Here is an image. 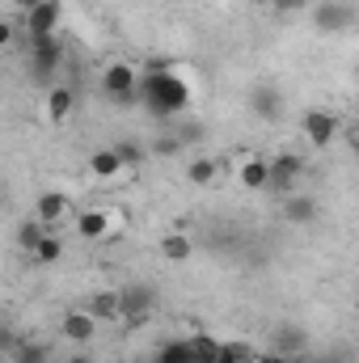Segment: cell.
<instances>
[{
  "label": "cell",
  "mask_w": 359,
  "mask_h": 363,
  "mask_svg": "<svg viewBox=\"0 0 359 363\" xmlns=\"http://www.w3.org/2000/svg\"><path fill=\"white\" fill-rule=\"evenodd\" d=\"M186 342V363H211V355H216V338L211 334H190V338H182Z\"/></svg>",
  "instance_id": "cell-17"
},
{
  "label": "cell",
  "mask_w": 359,
  "mask_h": 363,
  "mask_svg": "<svg viewBox=\"0 0 359 363\" xmlns=\"http://www.w3.org/2000/svg\"><path fill=\"white\" fill-rule=\"evenodd\" d=\"M275 355H283V359H296L300 351H304V330H292V325H279L275 330V347H270Z\"/></svg>",
  "instance_id": "cell-15"
},
{
  "label": "cell",
  "mask_w": 359,
  "mask_h": 363,
  "mask_svg": "<svg viewBox=\"0 0 359 363\" xmlns=\"http://www.w3.org/2000/svg\"><path fill=\"white\" fill-rule=\"evenodd\" d=\"M72 216V203H68V194H60V190H47V194H38V203H34V220H43L47 228L51 224H60V220H68Z\"/></svg>",
  "instance_id": "cell-10"
},
{
  "label": "cell",
  "mask_w": 359,
  "mask_h": 363,
  "mask_svg": "<svg viewBox=\"0 0 359 363\" xmlns=\"http://www.w3.org/2000/svg\"><path fill=\"white\" fill-rule=\"evenodd\" d=\"M190 81H182L174 68H165V64H153L148 72H140V85H136V101H144L148 106V114H157V118H174L182 114L186 106H190Z\"/></svg>",
  "instance_id": "cell-1"
},
{
  "label": "cell",
  "mask_w": 359,
  "mask_h": 363,
  "mask_svg": "<svg viewBox=\"0 0 359 363\" xmlns=\"http://www.w3.org/2000/svg\"><path fill=\"white\" fill-rule=\"evenodd\" d=\"M283 220L287 224H313L317 220V199H309V194H283Z\"/></svg>",
  "instance_id": "cell-12"
},
{
  "label": "cell",
  "mask_w": 359,
  "mask_h": 363,
  "mask_svg": "<svg viewBox=\"0 0 359 363\" xmlns=\"http://www.w3.org/2000/svg\"><path fill=\"white\" fill-rule=\"evenodd\" d=\"M153 152H157V157H178V152H182V140H178V135H161V140L153 144Z\"/></svg>",
  "instance_id": "cell-28"
},
{
  "label": "cell",
  "mask_w": 359,
  "mask_h": 363,
  "mask_svg": "<svg viewBox=\"0 0 359 363\" xmlns=\"http://www.w3.org/2000/svg\"><path fill=\"white\" fill-rule=\"evenodd\" d=\"M60 254H64V241H60V233H51V228H47L30 258H34V262H43V267H51V262H60Z\"/></svg>",
  "instance_id": "cell-20"
},
{
  "label": "cell",
  "mask_w": 359,
  "mask_h": 363,
  "mask_svg": "<svg viewBox=\"0 0 359 363\" xmlns=\"http://www.w3.org/2000/svg\"><path fill=\"white\" fill-rule=\"evenodd\" d=\"M72 106H77V93L68 89V85H51L47 89V118L51 123H64L72 114Z\"/></svg>",
  "instance_id": "cell-13"
},
{
  "label": "cell",
  "mask_w": 359,
  "mask_h": 363,
  "mask_svg": "<svg viewBox=\"0 0 359 363\" xmlns=\"http://www.w3.org/2000/svg\"><path fill=\"white\" fill-rule=\"evenodd\" d=\"M355 21V4L351 0H321L317 9H313V26L321 30V34H338V30H347Z\"/></svg>",
  "instance_id": "cell-6"
},
{
  "label": "cell",
  "mask_w": 359,
  "mask_h": 363,
  "mask_svg": "<svg viewBox=\"0 0 359 363\" xmlns=\"http://www.w3.org/2000/svg\"><path fill=\"white\" fill-rule=\"evenodd\" d=\"M64 64V43L60 34H47V38H30V68L34 77H55V68Z\"/></svg>",
  "instance_id": "cell-4"
},
{
  "label": "cell",
  "mask_w": 359,
  "mask_h": 363,
  "mask_svg": "<svg viewBox=\"0 0 359 363\" xmlns=\"http://www.w3.org/2000/svg\"><path fill=\"white\" fill-rule=\"evenodd\" d=\"M114 157H118L123 169H127V165H140V161H144V144H136V140H118V144H114Z\"/></svg>",
  "instance_id": "cell-26"
},
{
  "label": "cell",
  "mask_w": 359,
  "mask_h": 363,
  "mask_svg": "<svg viewBox=\"0 0 359 363\" xmlns=\"http://www.w3.org/2000/svg\"><path fill=\"white\" fill-rule=\"evenodd\" d=\"M216 174H220V165H216L211 157H194V161L186 165V182H190V186H211Z\"/></svg>",
  "instance_id": "cell-21"
},
{
  "label": "cell",
  "mask_w": 359,
  "mask_h": 363,
  "mask_svg": "<svg viewBox=\"0 0 359 363\" xmlns=\"http://www.w3.org/2000/svg\"><path fill=\"white\" fill-rule=\"evenodd\" d=\"M85 313H89L93 321H118V296L114 291H97Z\"/></svg>",
  "instance_id": "cell-19"
},
{
  "label": "cell",
  "mask_w": 359,
  "mask_h": 363,
  "mask_svg": "<svg viewBox=\"0 0 359 363\" xmlns=\"http://www.w3.org/2000/svg\"><path fill=\"white\" fill-rule=\"evenodd\" d=\"M60 17H64V4L60 0H43L26 13V30L30 38H47V34H60Z\"/></svg>",
  "instance_id": "cell-8"
},
{
  "label": "cell",
  "mask_w": 359,
  "mask_h": 363,
  "mask_svg": "<svg viewBox=\"0 0 359 363\" xmlns=\"http://www.w3.org/2000/svg\"><path fill=\"white\" fill-rule=\"evenodd\" d=\"M60 334H64L72 347H89L93 334H97V321H93L85 308H72V313H64V321H60Z\"/></svg>",
  "instance_id": "cell-9"
},
{
  "label": "cell",
  "mask_w": 359,
  "mask_h": 363,
  "mask_svg": "<svg viewBox=\"0 0 359 363\" xmlns=\"http://www.w3.org/2000/svg\"><path fill=\"white\" fill-rule=\"evenodd\" d=\"M304 174V161L296 152H283L267 161V190H279V194H296V182Z\"/></svg>",
  "instance_id": "cell-5"
},
{
  "label": "cell",
  "mask_w": 359,
  "mask_h": 363,
  "mask_svg": "<svg viewBox=\"0 0 359 363\" xmlns=\"http://www.w3.org/2000/svg\"><path fill=\"white\" fill-rule=\"evenodd\" d=\"M279 13H292V9H304V0H270Z\"/></svg>",
  "instance_id": "cell-30"
},
{
  "label": "cell",
  "mask_w": 359,
  "mask_h": 363,
  "mask_svg": "<svg viewBox=\"0 0 359 363\" xmlns=\"http://www.w3.org/2000/svg\"><path fill=\"white\" fill-rule=\"evenodd\" d=\"M153 363H186V342H182V338L161 342V347H157V355H153Z\"/></svg>",
  "instance_id": "cell-27"
},
{
  "label": "cell",
  "mask_w": 359,
  "mask_h": 363,
  "mask_svg": "<svg viewBox=\"0 0 359 363\" xmlns=\"http://www.w3.org/2000/svg\"><path fill=\"white\" fill-rule=\"evenodd\" d=\"M77 233H81L85 241H101V237L110 233V211H97V207H93V211H81V216H77Z\"/></svg>",
  "instance_id": "cell-14"
},
{
  "label": "cell",
  "mask_w": 359,
  "mask_h": 363,
  "mask_svg": "<svg viewBox=\"0 0 359 363\" xmlns=\"http://www.w3.org/2000/svg\"><path fill=\"white\" fill-rule=\"evenodd\" d=\"M287 363H317V359H309V355H296V359H287Z\"/></svg>",
  "instance_id": "cell-35"
},
{
  "label": "cell",
  "mask_w": 359,
  "mask_h": 363,
  "mask_svg": "<svg viewBox=\"0 0 359 363\" xmlns=\"http://www.w3.org/2000/svg\"><path fill=\"white\" fill-rule=\"evenodd\" d=\"M68 363H93V355H89V351H77V355H72Z\"/></svg>",
  "instance_id": "cell-33"
},
{
  "label": "cell",
  "mask_w": 359,
  "mask_h": 363,
  "mask_svg": "<svg viewBox=\"0 0 359 363\" xmlns=\"http://www.w3.org/2000/svg\"><path fill=\"white\" fill-rule=\"evenodd\" d=\"M89 174L93 178H118L123 174V165H118V157H114V148H97L89 157Z\"/></svg>",
  "instance_id": "cell-18"
},
{
  "label": "cell",
  "mask_w": 359,
  "mask_h": 363,
  "mask_svg": "<svg viewBox=\"0 0 359 363\" xmlns=\"http://www.w3.org/2000/svg\"><path fill=\"white\" fill-rule=\"evenodd\" d=\"M304 140L313 148H330L338 140V114L334 110H309L304 114Z\"/></svg>",
  "instance_id": "cell-7"
},
{
  "label": "cell",
  "mask_w": 359,
  "mask_h": 363,
  "mask_svg": "<svg viewBox=\"0 0 359 363\" xmlns=\"http://www.w3.org/2000/svg\"><path fill=\"white\" fill-rule=\"evenodd\" d=\"M43 233H47V224H43V220H26V224L17 228V250L34 254V245L43 241Z\"/></svg>",
  "instance_id": "cell-25"
},
{
  "label": "cell",
  "mask_w": 359,
  "mask_h": 363,
  "mask_svg": "<svg viewBox=\"0 0 359 363\" xmlns=\"http://www.w3.org/2000/svg\"><path fill=\"white\" fill-rule=\"evenodd\" d=\"M114 296H118V321H131V325L148 321V313L157 308V291L148 283H123Z\"/></svg>",
  "instance_id": "cell-2"
},
{
  "label": "cell",
  "mask_w": 359,
  "mask_h": 363,
  "mask_svg": "<svg viewBox=\"0 0 359 363\" xmlns=\"http://www.w3.org/2000/svg\"><path fill=\"white\" fill-rule=\"evenodd\" d=\"M34 4H43V0H17V9H21V13H30Z\"/></svg>",
  "instance_id": "cell-34"
},
{
  "label": "cell",
  "mask_w": 359,
  "mask_h": 363,
  "mask_svg": "<svg viewBox=\"0 0 359 363\" xmlns=\"http://www.w3.org/2000/svg\"><path fill=\"white\" fill-rule=\"evenodd\" d=\"M190 254H194L190 233H170V237L161 241V258H165V262H190Z\"/></svg>",
  "instance_id": "cell-16"
},
{
  "label": "cell",
  "mask_w": 359,
  "mask_h": 363,
  "mask_svg": "<svg viewBox=\"0 0 359 363\" xmlns=\"http://www.w3.org/2000/svg\"><path fill=\"white\" fill-rule=\"evenodd\" d=\"M254 363H287L283 355H275V351H263V355H254Z\"/></svg>",
  "instance_id": "cell-32"
},
{
  "label": "cell",
  "mask_w": 359,
  "mask_h": 363,
  "mask_svg": "<svg viewBox=\"0 0 359 363\" xmlns=\"http://www.w3.org/2000/svg\"><path fill=\"white\" fill-rule=\"evenodd\" d=\"M13 347H17V334H13L9 325H0V359H4V355H13Z\"/></svg>",
  "instance_id": "cell-29"
},
{
  "label": "cell",
  "mask_w": 359,
  "mask_h": 363,
  "mask_svg": "<svg viewBox=\"0 0 359 363\" xmlns=\"http://www.w3.org/2000/svg\"><path fill=\"white\" fill-rule=\"evenodd\" d=\"M241 186L245 190H267V161L263 157H250L241 165Z\"/></svg>",
  "instance_id": "cell-23"
},
{
  "label": "cell",
  "mask_w": 359,
  "mask_h": 363,
  "mask_svg": "<svg viewBox=\"0 0 359 363\" xmlns=\"http://www.w3.org/2000/svg\"><path fill=\"white\" fill-rule=\"evenodd\" d=\"M250 106H254V114L263 123H279L283 118V93L275 89V85H258V89L250 93Z\"/></svg>",
  "instance_id": "cell-11"
},
{
  "label": "cell",
  "mask_w": 359,
  "mask_h": 363,
  "mask_svg": "<svg viewBox=\"0 0 359 363\" xmlns=\"http://www.w3.org/2000/svg\"><path fill=\"white\" fill-rule=\"evenodd\" d=\"M136 85H140V72H136L131 64H123V60L101 72V89H106V97H110L114 106H131V101H136Z\"/></svg>",
  "instance_id": "cell-3"
},
{
  "label": "cell",
  "mask_w": 359,
  "mask_h": 363,
  "mask_svg": "<svg viewBox=\"0 0 359 363\" xmlns=\"http://www.w3.org/2000/svg\"><path fill=\"white\" fill-rule=\"evenodd\" d=\"M47 359H51V351H47L43 342L17 338V347H13V363H47Z\"/></svg>",
  "instance_id": "cell-24"
},
{
  "label": "cell",
  "mask_w": 359,
  "mask_h": 363,
  "mask_svg": "<svg viewBox=\"0 0 359 363\" xmlns=\"http://www.w3.org/2000/svg\"><path fill=\"white\" fill-rule=\"evenodd\" d=\"M9 43H13V26H9V21H0V51H4Z\"/></svg>",
  "instance_id": "cell-31"
},
{
  "label": "cell",
  "mask_w": 359,
  "mask_h": 363,
  "mask_svg": "<svg viewBox=\"0 0 359 363\" xmlns=\"http://www.w3.org/2000/svg\"><path fill=\"white\" fill-rule=\"evenodd\" d=\"M211 363H254V347L250 342H220Z\"/></svg>",
  "instance_id": "cell-22"
}]
</instances>
